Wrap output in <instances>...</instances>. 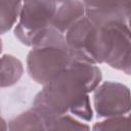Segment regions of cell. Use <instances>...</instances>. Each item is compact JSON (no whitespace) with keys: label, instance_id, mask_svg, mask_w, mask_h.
I'll list each match as a JSON object with an SVG mask.
<instances>
[{"label":"cell","instance_id":"cell-12","mask_svg":"<svg viewBox=\"0 0 131 131\" xmlns=\"http://www.w3.org/2000/svg\"><path fill=\"white\" fill-rule=\"evenodd\" d=\"M47 131H90L89 126L79 122L69 115H64L49 125Z\"/></svg>","mask_w":131,"mask_h":131},{"label":"cell","instance_id":"cell-8","mask_svg":"<svg viewBox=\"0 0 131 131\" xmlns=\"http://www.w3.org/2000/svg\"><path fill=\"white\" fill-rule=\"evenodd\" d=\"M8 131H47L44 119L35 111H27L8 123Z\"/></svg>","mask_w":131,"mask_h":131},{"label":"cell","instance_id":"cell-1","mask_svg":"<svg viewBox=\"0 0 131 131\" xmlns=\"http://www.w3.org/2000/svg\"><path fill=\"white\" fill-rule=\"evenodd\" d=\"M87 93L84 80L70 64L44 85L43 90L35 97L33 110L44 119L48 127L67 113L88 122L92 119V110Z\"/></svg>","mask_w":131,"mask_h":131},{"label":"cell","instance_id":"cell-10","mask_svg":"<svg viewBox=\"0 0 131 131\" xmlns=\"http://www.w3.org/2000/svg\"><path fill=\"white\" fill-rule=\"evenodd\" d=\"M23 2L19 1H0V24L1 33L9 31L14 25L18 15H20Z\"/></svg>","mask_w":131,"mask_h":131},{"label":"cell","instance_id":"cell-13","mask_svg":"<svg viewBox=\"0 0 131 131\" xmlns=\"http://www.w3.org/2000/svg\"><path fill=\"white\" fill-rule=\"evenodd\" d=\"M116 69L121 70L128 75H131V46L125 52V54L123 55V57L117 64Z\"/></svg>","mask_w":131,"mask_h":131},{"label":"cell","instance_id":"cell-7","mask_svg":"<svg viewBox=\"0 0 131 131\" xmlns=\"http://www.w3.org/2000/svg\"><path fill=\"white\" fill-rule=\"evenodd\" d=\"M85 13L84 2L63 1L57 2V8L51 26L60 33L68 32L76 23L82 19Z\"/></svg>","mask_w":131,"mask_h":131},{"label":"cell","instance_id":"cell-3","mask_svg":"<svg viewBox=\"0 0 131 131\" xmlns=\"http://www.w3.org/2000/svg\"><path fill=\"white\" fill-rule=\"evenodd\" d=\"M72 60L68 46L33 47L27 58L28 73L37 83L46 85L66 71Z\"/></svg>","mask_w":131,"mask_h":131},{"label":"cell","instance_id":"cell-6","mask_svg":"<svg viewBox=\"0 0 131 131\" xmlns=\"http://www.w3.org/2000/svg\"><path fill=\"white\" fill-rule=\"evenodd\" d=\"M84 5L86 17L97 27L126 23L123 2H84Z\"/></svg>","mask_w":131,"mask_h":131},{"label":"cell","instance_id":"cell-4","mask_svg":"<svg viewBox=\"0 0 131 131\" xmlns=\"http://www.w3.org/2000/svg\"><path fill=\"white\" fill-rule=\"evenodd\" d=\"M56 8L57 2L55 1L23 2L19 21L15 27L14 35L21 43L31 46L34 37L51 26Z\"/></svg>","mask_w":131,"mask_h":131},{"label":"cell","instance_id":"cell-14","mask_svg":"<svg viewBox=\"0 0 131 131\" xmlns=\"http://www.w3.org/2000/svg\"><path fill=\"white\" fill-rule=\"evenodd\" d=\"M124 3V8H125V20L127 28L129 29L131 33V1H126Z\"/></svg>","mask_w":131,"mask_h":131},{"label":"cell","instance_id":"cell-5","mask_svg":"<svg viewBox=\"0 0 131 131\" xmlns=\"http://www.w3.org/2000/svg\"><path fill=\"white\" fill-rule=\"evenodd\" d=\"M94 107L98 118L124 116L131 111L130 90L117 82H104L94 92Z\"/></svg>","mask_w":131,"mask_h":131},{"label":"cell","instance_id":"cell-11","mask_svg":"<svg viewBox=\"0 0 131 131\" xmlns=\"http://www.w3.org/2000/svg\"><path fill=\"white\" fill-rule=\"evenodd\" d=\"M92 131H131V113L97 122L93 125Z\"/></svg>","mask_w":131,"mask_h":131},{"label":"cell","instance_id":"cell-15","mask_svg":"<svg viewBox=\"0 0 131 131\" xmlns=\"http://www.w3.org/2000/svg\"><path fill=\"white\" fill-rule=\"evenodd\" d=\"M1 131H8V126L6 125L5 121L2 120V128H1Z\"/></svg>","mask_w":131,"mask_h":131},{"label":"cell","instance_id":"cell-2","mask_svg":"<svg viewBox=\"0 0 131 131\" xmlns=\"http://www.w3.org/2000/svg\"><path fill=\"white\" fill-rule=\"evenodd\" d=\"M66 41L74 60L91 64L106 62L113 45L111 30L95 26L86 16L67 32Z\"/></svg>","mask_w":131,"mask_h":131},{"label":"cell","instance_id":"cell-9","mask_svg":"<svg viewBox=\"0 0 131 131\" xmlns=\"http://www.w3.org/2000/svg\"><path fill=\"white\" fill-rule=\"evenodd\" d=\"M1 86L15 84L23 74L21 62L12 55H3L1 58Z\"/></svg>","mask_w":131,"mask_h":131}]
</instances>
